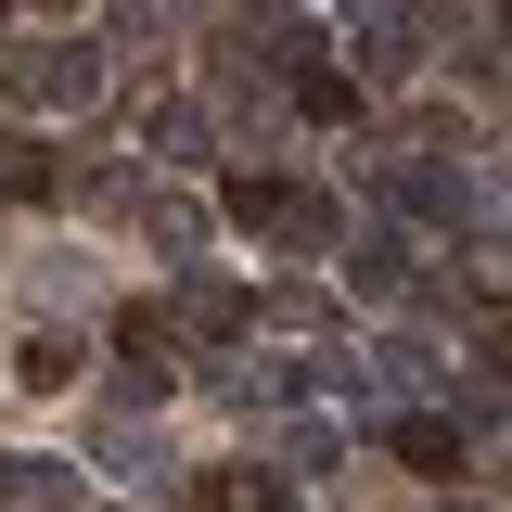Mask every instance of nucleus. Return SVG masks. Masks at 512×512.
<instances>
[{"instance_id": "obj_1", "label": "nucleus", "mask_w": 512, "mask_h": 512, "mask_svg": "<svg viewBox=\"0 0 512 512\" xmlns=\"http://www.w3.org/2000/svg\"><path fill=\"white\" fill-rule=\"evenodd\" d=\"M13 90L52 103V116H77V103L103 90V64H90V39H39V52H13Z\"/></svg>"}, {"instance_id": "obj_2", "label": "nucleus", "mask_w": 512, "mask_h": 512, "mask_svg": "<svg viewBox=\"0 0 512 512\" xmlns=\"http://www.w3.org/2000/svg\"><path fill=\"white\" fill-rule=\"evenodd\" d=\"M64 167H52V141H26V128H0V205H52Z\"/></svg>"}, {"instance_id": "obj_3", "label": "nucleus", "mask_w": 512, "mask_h": 512, "mask_svg": "<svg viewBox=\"0 0 512 512\" xmlns=\"http://www.w3.org/2000/svg\"><path fill=\"white\" fill-rule=\"evenodd\" d=\"M384 448H397L410 474H461V423H436V410H397V423H384Z\"/></svg>"}, {"instance_id": "obj_4", "label": "nucleus", "mask_w": 512, "mask_h": 512, "mask_svg": "<svg viewBox=\"0 0 512 512\" xmlns=\"http://www.w3.org/2000/svg\"><path fill=\"white\" fill-rule=\"evenodd\" d=\"M269 231H282L295 256H320V244H333V205H320V192H282V205H269Z\"/></svg>"}, {"instance_id": "obj_5", "label": "nucleus", "mask_w": 512, "mask_h": 512, "mask_svg": "<svg viewBox=\"0 0 512 512\" xmlns=\"http://www.w3.org/2000/svg\"><path fill=\"white\" fill-rule=\"evenodd\" d=\"M346 282H359V295H397V282H410V256H397V231H372V244L346 256Z\"/></svg>"}, {"instance_id": "obj_6", "label": "nucleus", "mask_w": 512, "mask_h": 512, "mask_svg": "<svg viewBox=\"0 0 512 512\" xmlns=\"http://www.w3.org/2000/svg\"><path fill=\"white\" fill-rule=\"evenodd\" d=\"M26 384H39V397L77 384V333H26Z\"/></svg>"}, {"instance_id": "obj_7", "label": "nucleus", "mask_w": 512, "mask_h": 512, "mask_svg": "<svg viewBox=\"0 0 512 512\" xmlns=\"http://www.w3.org/2000/svg\"><path fill=\"white\" fill-rule=\"evenodd\" d=\"M244 320H256V308H244V295H231V282H205V295H192V333H218V346H231Z\"/></svg>"}, {"instance_id": "obj_8", "label": "nucleus", "mask_w": 512, "mask_h": 512, "mask_svg": "<svg viewBox=\"0 0 512 512\" xmlns=\"http://www.w3.org/2000/svg\"><path fill=\"white\" fill-rule=\"evenodd\" d=\"M39 13H77V0H39Z\"/></svg>"}]
</instances>
